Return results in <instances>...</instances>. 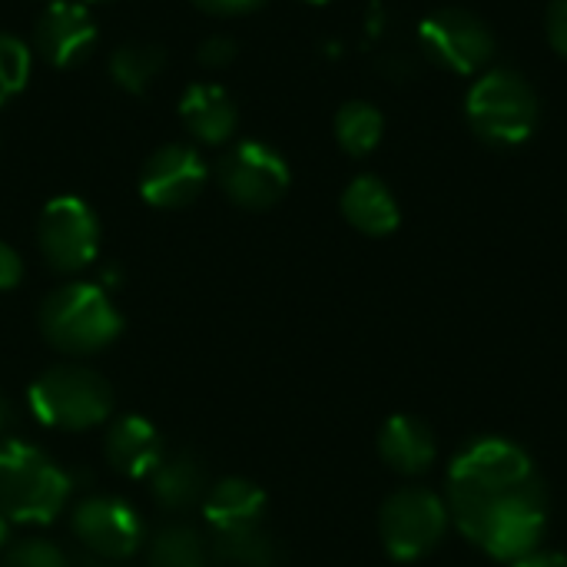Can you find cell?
Masks as SVG:
<instances>
[{"label": "cell", "mask_w": 567, "mask_h": 567, "mask_svg": "<svg viewBox=\"0 0 567 567\" xmlns=\"http://www.w3.org/2000/svg\"><path fill=\"white\" fill-rule=\"evenodd\" d=\"M306 3H332V0H306Z\"/></svg>", "instance_id": "obj_34"}, {"label": "cell", "mask_w": 567, "mask_h": 567, "mask_svg": "<svg viewBox=\"0 0 567 567\" xmlns=\"http://www.w3.org/2000/svg\"><path fill=\"white\" fill-rule=\"evenodd\" d=\"M73 535L83 542L86 555L126 561L143 542V525L136 508H130L123 498L90 495L73 508Z\"/></svg>", "instance_id": "obj_11"}, {"label": "cell", "mask_w": 567, "mask_h": 567, "mask_svg": "<svg viewBox=\"0 0 567 567\" xmlns=\"http://www.w3.org/2000/svg\"><path fill=\"white\" fill-rule=\"evenodd\" d=\"M40 332L56 352L90 355L120 339L123 316L116 312V306L103 286L66 282L43 299Z\"/></svg>", "instance_id": "obj_3"}, {"label": "cell", "mask_w": 567, "mask_h": 567, "mask_svg": "<svg viewBox=\"0 0 567 567\" xmlns=\"http://www.w3.org/2000/svg\"><path fill=\"white\" fill-rule=\"evenodd\" d=\"M7 538H10V525H7V518L0 515V551L7 548Z\"/></svg>", "instance_id": "obj_33"}, {"label": "cell", "mask_w": 567, "mask_h": 567, "mask_svg": "<svg viewBox=\"0 0 567 567\" xmlns=\"http://www.w3.org/2000/svg\"><path fill=\"white\" fill-rule=\"evenodd\" d=\"M0 567H70V558H66L56 545H50V542H43V538H33V542L13 545V548L3 555Z\"/></svg>", "instance_id": "obj_25"}, {"label": "cell", "mask_w": 567, "mask_h": 567, "mask_svg": "<svg viewBox=\"0 0 567 567\" xmlns=\"http://www.w3.org/2000/svg\"><path fill=\"white\" fill-rule=\"evenodd\" d=\"M146 482H150L153 502L163 505L166 512H186V508L199 505L209 492L206 468L193 452L163 455L159 465L146 475Z\"/></svg>", "instance_id": "obj_17"}, {"label": "cell", "mask_w": 567, "mask_h": 567, "mask_svg": "<svg viewBox=\"0 0 567 567\" xmlns=\"http://www.w3.org/2000/svg\"><path fill=\"white\" fill-rule=\"evenodd\" d=\"M150 567H213L209 545L189 525H163L150 538Z\"/></svg>", "instance_id": "obj_23"}, {"label": "cell", "mask_w": 567, "mask_h": 567, "mask_svg": "<svg viewBox=\"0 0 567 567\" xmlns=\"http://www.w3.org/2000/svg\"><path fill=\"white\" fill-rule=\"evenodd\" d=\"M209 179L206 159L186 143L159 146L140 173V193L156 209H183L189 206Z\"/></svg>", "instance_id": "obj_12"}, {"label": "cell", "mask_w": 567, "mask_h": 567, "mask_svg": "<svg viewBox=\"0 0 567 567\" xmlns=\"http://www.w3.org/2000/svg\"><path fill=\"white\" fill-rule=\"evenodd\" d=\"M545 528H548V495H545V485L535 482L492 512L478 548H485L498 561L515 565L538 551Z\"/></svg>", "instance_id": "obj_10"}, {"label": "cell", "mask_w": 567, "mask_h": 567, "mask_svg": "<svg viewBox=\"0 0 567 567\" xmlns=\"http://www.w3.org/2000/svg\"><path fill=\"white\" fill-rule=\"evenodd\" d=\"M548 40L567 60V0H551L548 7Z\"/></svg>", "instance_id": "obj_28"}, {"label": "cell", "mask_w": 567, "mask_h": 567, "mask_svg": "<svg viewBox=\"0 0 567 567\" xmlns=\"http://www.w3.org/2000/svg\"><path fill=\"white\" fill-rule=\"evenodd\" d=\"M213 565L219 567H276L279 565V548L272 535L262 525L249 528H229V532H213L209 545Z\"/></svg>", "instance_id": "obj_20"}, {"label": "cell", "mask_w": 567, "mask_h": 567, "mask_svg": "<svg viewBox=\"0 0 567 567\" xmlns=\"http://www.w3.org/2000/svg\"><path fill=\"white\" fill-rule=\"evenodd\" d=\"M449 505L429 488H399L385 498L379 515L382 545L395 561H419L432 555L449 532Z\"/></svg>", "instance_id": "obj_6"}, {"label": "cell", "mask_w": 567, "mask_h": 567, "mask_svg": "<svg viewBox=\"0 0 567 567\" xmlns=\"http://www.w3.org/2000/svg\"><path fill=\"white\" fill-rule=\"evenodd\" d=\"M216 179L236 206L269 209L286 196L292 173H289L286 156L276 146L259 143V140H243L219 159Z\"/></svg>", "instance_id": "obj_8"}, {"label": "cell", "mask_w": 567, "mask_h": 567, "mask_svg": "<svg viewBox=\"0 0 567 567\" xmlns=\"http://www.w3.org/2000/svg\"><path fill=\"white\" fill-rule=\"evenodd\" d=\"M385 133V116L369 100H349L336 113V140L349 156H369Z\"/></svg>", "instance_id": "obj_22"}, {"label": "cell", "mask_w": 567, "mask_h": 567, "mask_svg": "<svg viewBox=\"0 0 567 567\" xmlns=\"http://www.w3.org/2000/svg\"><path fill=\"white\" fill-rule=\"evenodd\" d=\"M342 216L365 236H392L402 223L392 189L379 176H355L342 193Z\"/></svg>", "instance_id": "obj_18"}, {"label": "cell", "mask_w": 567, "mask_h": 567, "mask_svg": "<svg viewBox=\"0 0 567 567\" xmlns=\"http://www.w3.org/2000/svg\"><path fill=\"white\" fill-rule=\"evenodd\" d=\"M30 80V47L13 37L0 33V106L10 103Z\"/></svg>", "instance_id": "obj_24"}, {"label": "cell", "mask_w": 567, "mask_h": 567, "mask_svg": "<svg viewBox=\"0 0 567 567\" xmlns=\"http://www.w3.org/2000/svg\"><path fill=\"white\" fill-rule=\"evenodd\" d=\"M10 425H13V412H10V402L0 395V435H7Z\"/></svg>", "instance_id": "obj_32"}, {"label": "cell", "mask_w": 567, "mask_h": 567, "mask_svg": "<svg viewBox=\"0 0 567 567\" xmlns=\"http://www.w3.org/2000/svg\"><path fill=\"white\" fill-rule=\"evenodd\" d=\"M199 10L213 13V17H243V13H252L259 10L266 0H193Z\"/></svg>", "instance_id": "obj_29"}, {"label": "cell", "mask_w": 567, "mask_h": 567, "mask_svg": "<svg viewBox=\"0 0 567 567\" xmlns=\"http://www.w3.org/2000/svg\"><path fill=\"white\" fill-rule=\"evenodd\" d=\"M70 475L20 439H0V515L17 525H50L66 498Z\"/></svg>", "instance_id": "obj_2"}, {"label": "cell", "mask_w": 567, "mask_h": 567, "mask_svg": "<svg viewBox=\"0 0 567 567\" xmlns=\"http://www.w3.org/2000/svg\"><path fill=\"white\" fill-rule=\"evenodd\" d=\"M236 40L233 37H223V33H216V37H206L203 43H199V63L206 66V70H223V66H229L233 60H236Z\"/></svg>", "instance_id": "obj_26"}, {"label": "cell", "mask_w": 567, "mask_h": 567, "mask_svg": "<svg viewBox=\"0 0 567 567\" xmlns=\"http://www.w3.org/2000/svg\"><path fill=\"white\" fill-rule=\"evenodd\" d=\"M103 449H106V462L126 478H146L166 455L156 425L140 415H126L113 422Z\"/></svg>", "instance_id": "obj_15"}, {"label": "cell", "mask_w": 567, "mask_h": 567, "mask_svg": "<svg viewBox=\"0 0 567 567\" xmlns=\"http://www.w3.org/2000/svg\"><path fill=\"white\" fill-rule=\"evenodd\" d=\"M203 515L213 532L262 525L266 492L246 478H219L216 485H209V492L203 498Z\"/></svg>", "instance_id": "obj_19"}, {"label": "cell", "mask_w": 567, "mask_h": 567, "mask_svg": "<svg viewBox=\"0 0 567 567\" xmlns=\"http://www.w3.org/2000/svg\"><path fill=\"white\" fill-rule=\"evenodd\" d=\"M515 567H567V558H561V555H542V551H535V555H528V558L515 561Z\"/></svg>", "instance_id": "obj_30"}, {"label": "cell", "mask_w": 567, "mask_h": 567, "mask_svg": "<svg viewBox=\"0 0 567 567\" xmlns=\"http://www.w3.org/2000/svg\"><path fill=\"white\" fill-rule=\"evenodd\" d=\"M163 66H166V53L163 47H153V43H123L110 53L113 83L133 96H143L156 83Z\"/></svg>", "instance_id": "obj_21"}, {"label": "cell", "mask_w": 567, "mask_h": 567, "mask_svg": "<svg viewBox=\"0 0 567 567\" xmlns=\"http://www.w3.org/2000/svg\"><path fill=\"white\" fill-rule=\"evenodd\" d=\"M419 43L429 60L449 73H482L495 53V33L488 23L465 7H442L419 23Z\"/></svg>", "instance_id": "obj_7"}, {"label": "cell", "mask_w": 567, "mask_h": 567, "mask_svg": "<svg viewBox=\"0 0 567 567\" xmlns=\"http://www.w3.org/2000/svg\"><path fill=\"white\" fill-rule=\"evenodd\" d=\"M472 130L492 146H522L538 126V93L515 70H482L468 90Z\"/></svg>", "instance_id": "obj_4"}, {"label": "cell", "mask_w": 567, "mask_h": 567, "mask_svg": "<svg viewBox=\"0 0 567 567\" xmlns=\"http://www.w3.org/2000/svg\"><path fill=\"white\" fill-rule=\"evenodd\" d=\"M96 37V20L83 0H50L33 27V50L47 66L66 70L90 56Z\"/></svg>", "instance_id": "obj_13"}, {"label": "cell", "mask_w": 567, "mask_h": 567, "mask_svg": "<svg viewBox=\"0 0 567 567\" xmlns=\"http://www.w3.org/2000/svg\"><path fill=\"white\" fill-rule=\"evenodd\" d=\"M179 120L199 143L219 146L236 133L239 110L219 83H193L179 100Z\"/></svg>", "instance_id": "obj_14"}, {"label": "cell", "mask_w": 567, "mask_h": 567, "mask_svg": "<svg viewBox=\"0 0 567 567\" xmlns=\"http://www.w3.org/2000/svg\"><path fill=\"white\" fill-rule=\"evenodd\" d=\"M30 412L47 429H96L113 412V389L86 365H53L30 385Z\"/></svg>", "instance_id": "obj_5"}, {"label": "cell", "mask_w": 567, "mask_h": 567, "mask_svg": "<svg viewBox=\"0 0 567 567\" xmlns=\"http://www.w3.org/2000/svg\"><path fill=\"white\" fill-rule=\"evenodd\" d=\"M379 455L399 475H425L439 455V442L422 419L392 415L379 432Z\"/></svg>", "instance_id": "obj_16"}, {"label": "cell", "mask_w": 567, "mask_h": 567, "mask_svg": "<svg viewBox=\"0 0 567 567\" xmlns=\"http://www.w3.org/2000/svg\"><path fill=\"white\" fill-rule=\"evenodd\" d=\"M86 3H103V0H86Z\"/></svg>", "instance_id": "obj_35"}, {"label": "cell", "mask_w": 567, "mask_h": 567, "mask_svg": "<svg viewBox=\"0 0 567 567\" xmlns=\"http://www.w3.org/2000/svg\"><path fill=\"white\" fill-rule=\"evenodd\" d=\"M535 482V465L522 445L508 439H478L449 468V518L478 545L492 512Z\"/></svg>", "instance_id": "obj_1"}, {"label": "cell", "mask_w": 567, "mask_h": 567, "mask_svg": "<svg viewBox=\"0 0 567 567\" xmlns=\"http://www.w3.org/2000/svg\"><path fill=\"white\" fill-rule=\"evenodd\" d=\"M37 243H40L43 259L56 272H80L100 252L96 213L76 196H56L40 213Z\"/></svg>", "instance_id": "obj_9"}, {"label": "cell", "mask_w": 567, "mask_h": 567, "mask_svg": "<svg viewBox=\"0 0 567 567\" xmlns=\"http://www.w3.org/2000/svg\"><path fill=\"white\" fill-rule=\"evenodd\" d=\"M20 279H23V259H20V252L13 246H7L0 239V292L17 289Z\"/></svg>", "instance_id": "obj_27"}, {"label": "cell", "mask_w": 567, "mask_h": 567, "mask_svg": "<svg viewBox=\"0 0 567 567\" xmlns=\"http://www.w3.org/2000/svg\"><path fill=\"white\" fill-rule=\"evenodd\" d=\"M70 567H123V561H106V558H96V555H80L73 558Z\"/></svg>", "instance_id": "obj_31"}]
</instances>
